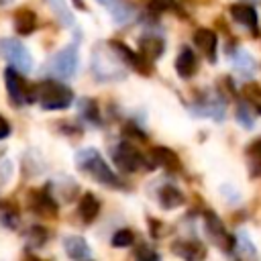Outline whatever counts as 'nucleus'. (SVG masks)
I'll return each instance as SVG.
<instances>
[{
	"label": "nucleus",
	"mask_w": 261,
	"mask_h": 261,
	"mask_svg": "<svg viewBox=\"0 0 261 261\" xmlns=\"http://www.w3.org/2000/svg\"><path fill=\"white\" fill-rule=\"evenodd\" d=\"M35 100L45 110H63L73 102V92L55 80H45L35 86Z\"/></svg>",
	"instance_id": "obj_2"
},
{
	"label": "nucleus",
	"mask_w": 261,
	"mask_h": 261,
	"mask_svg": "<svg viewBox=\"0 0 261 261\" xmlns=\"http://www.w3.org/2000/svg\"><path fill=\"white\" fill-rule=\"evenodd\" d=\"M73 4H75L77 8H82V10H86V4H84V0H73Z\"/></svg>",
	"instance_id": "obj_31"
},
{
	"label": "nucleus",
	"mask_w": 261,
	"mask_h": 261,
	"mask_svg": "<svg viewBox=\"0 0 261 261\" xmlns=\"http://www.w3.org/2000/svg\"><path fill=\"white\" fill-rule=\"evenodd\" d=\"M75 165L88 177H92L98 184H104V186H110V188H124V184L120 181V177L108 167V163L104 161V157L100 155V151L94 149V147L80 149L75 153Z\"/></svg>",
	"instance_id": "obj_1"
},
{
	"label": "nucleus",
	"mask_w": 261,
	"mask_h": 261,
	"mask_svg": "<svg viewBox=\"0 0 261 261\" xmlns=\"http://www.w3.org/2000/svg\"><path fill=\"white\" fill-rule=\"evenodd\" d=\"M29 208L41 216L55 218L57 216V200L53 198L51 186L47 184L43 190H33L29 192Z\"/></svg>",
	"instance_id": "obj_8"
},
{
	"label": "nucleus",
	"mask_w": 261,
	"mask_h": 261,
	"mask_svg": "<svg viewBox=\"0 0 261 261\" xmlns=\"http://www.w3.org/2000/svg\"><path fill=\"white\" fill-rule=\"evenodd\" d=\"M171 251L184 261H202L206 259V247L200 241H175Z\"/></svg>",
	"instance_id": "obj_10"
},
{
	"label": "nucleus",
	"mask_w": 261,
	"mask_h": 261,
	"mask_svg": "<svg viewBox=\"0 0 261 261\" xmlns=\"http://www.w3.org/2000/svg\"><path fill=\"white\" fill-rule=\"evenodd\" d=\"M102 2H108V0H102Z\"/></svg>",
	"instance_id": "obj_33"
},
{
	"label": "nucleus",
	"mask_w": 261,
	"mask_h": 261,
	"mask_svg": "<svg viewBox=\"0 0 261 261\" xmlns=\"http://www.w3.org/2000/svg\"><path fill=\"white\" fill-rule=\"evenodd\" d=\"M77 210H80V216L84 218V222H92V220L98 216V212H100V202L96 200L94 194L88 192V194H84V196L80 198Z\"/></svg>",
	"instance_id": "obj_18"
},
{
	"label": "nucleus",
	"mask_w": 261,
	"mask_h": 261,
	"mask_svg": "<svg viewBox=\"0 0 261 261\" xmlns=\"http://www.w3.org/2000/svg\"><path fill=\"white\" fill-rule=\"evenodd\" d=\"M77 69V43H69L61 51H57L49 63L45 65V71L49 75H55L59 80H71Z\"/></svg>",
	"instance_id": "obj_3"
},
{
	"label": "nucleus",
	"mask_w": 261,
	"mask_h": 261,
	"mask_svg": "<svg viewBox=\"0 0 261 261\" xmlns=\"http://www.w3.org/2000/svg\"><path fill=\"white\" fill-rule=\"evenodd\" d=\"M80 116L90 122L92 126H100L102 120H100V110H98V102L94 98H82L80 100Z\"/></svg>",
	"instance_id": "obj_20"
},
{
	"label": "nucleus",
	"mask_w": 261,
	"mask_h": 261,
	"mask_svg": "<svg viewBox=\"0 0 261 261\" xmlns=\"http://www.w3.org/2000/svg\"><path fill=\"white\" fill-rule=\"evenodd\" d=\"M108 47L120 57V61L128 63V65H130L133 69H137L141 75H151V65L147 63V57L135 53L133 49H128V47H126L124 43H120V41H110Z\"/></svg>",
	"instance_id": "obj_9"
},
{
	"label": "nucleus",
	"mask_w": 261,
	"mask_h": 261,
	"mask_svg": "<svg viewBox=\"0 0 261 261\" xmlns=\"http://www.w3.org/2000/svg\"><path fill=\"white\" fill-rule=\"evenodd\" d=\"M230 14H232V18L237 22H241V24L249 27L253 33H257V12H255L253 6H249V4H234V6H230Z\"/></svg>",
	"instance_id": "obj_16"
},
{
	"label": "nucleus",
	"mask_w": 261,
	"mask_h": 261,
	"mask_svg": "<svg viewBox=\"0 0 261 261\" xmlns=\"http://www.w3.org/2000/svg\"><path fill=\"white\" fill-rule=\"evenodd\" d=\"M135 261H161L159 259V255L155 253V251H151V249H141L139 253H137V259Z\"/></svg>",
	"instance_id": "obj_28"
},
{
	"label": "nucleus",
	"mask_w": 261,
	"mask_h": 261,
	"mask_svg": "<svg viewBox=\"0 0 261 261\" xmlns=\"http://www.w3.org/2000/svg\"><path fill=\"white\" fill-rule=\"evenodd\" d=\"M20 261H43V259H41V257H37V255H33V253H27Z\"/></svg>",
	"instance_id": "obj_30"
},
{
	"label": "nucleus",
	"mask_w": 261,
	"mask_h": 261,
	"mask_svg": "<svg viewBox=\"0 0 261 261\" xmlns=\"http://www.w3.org/2000/svg\"><path fill=\"white\" fill-rule=\"evenodd\" d=\"M4 82H6V90H8V96L14 104L18 106H24V104H31L35 102V86H29L24 82V77L20 75L18 69L14 67H8L4 71Z\"/></svg>",
	"instance_id": "obj_4"
},
{
	"label": "nucleus",
	"mask_w": 261,
	"mask_h": 261,
	"mask_svg": "<svg viewBox=\"0 0 261 261\" xmlns=\"http://www.w3.org/2000/svg\"><path fill=\"white\" fill-rule=\"evenodd\" d=\"M47 239H49V232L43 226H39V224H35L29 230V241L33 243V247H43L47 243Z\"/></svg>",
	"instance_id": "obj_26"
},
{
	"label": "nucleus",
	"mask_w": 261,
	"mask_h": 261,
	"mask_svg": "<svg viewBox=\"0 0 261 261\" xmlns=\"http://www.w3.org/2000/svg\"><path fill=\"white\" fill-rule=\"evenodd\" d=\"M149 159H151L153 167L159 165V167H163L167 171H179V167H181L179 157L171 149H167V147H153Z\"/></svg>",
	"instance_id": "obj_11"
},
{
	"label": "nucleus",
	"mask_w": 261,
	"mask_h": 261,
	"mask_svg": "<svg viewBox=\"0 0 261 261\" xmlns=\"http://www.w3.org/2000/svg\"><path fill=\"white\" fill-rule=\"evenodd\" d=\"M204 226H206V232H208L210 241H212L218 249H222V251H232V247H234V237H230V234L226 232L224 224L218 220V216H216L214 212H210V210L204 212Z\"/></svg>",
	"instance_id": "obj_7"
},
{
	"label": "nucleus",
	"mask_w": 261,
	"mask_h": 261,
	"mask_svg": "<svg viewBox=\"0 0 261 261\" xmlns=\"http://www.w3.org/2000/svg\"><path fill=\"white\" fill-rule=\"evenodd\" d=\"M110 10H112L114 18H116L120 24H122V22H124V20H126L130 14H133V6H128L126 2H116V4H114Z\"/></svg>",
	"instance_id": "obj_27"
},
{
	"label": "nucleus",
	"mask_w": 261,
	"mask_h": 261,
	"mask_svg": "<svg viewBox=\"0 0 261 261\" xmlns=\"http://www.w3.org/2000/svg\"><path fill=\"white\" fill-rule=\"evenodd\" d=\"M194 43H196V47L208 57V61H214V59H216L218 39H216L214 31H210V29H196V33H194Z\"/></svg>",
	"instance_id": "obj_12"
},
{
	"label": "nucleus",
	"mask_w": 261,
	"mask_h": 261,
	"mask_svg": "<svg viewBox=\"0 0 261 261\" xmlns=\"http://www.w3.org/2000/svg\"><path fill=\"white\" fill-rule=\"evenodd\" d=\"M0 220L2 224H6L8 228H14L18 224V208L8 202V200H2L0 202Z\"/></svg>",
	"instance_id": "obj_22"
},
{
	"label": "nucleus",
	"mask_w": 261,
	"mask_h": 261,
	"mask_svg": "<svg viewBox=\"0 0 261 261\" xmlns=\"http://www.w3.org/2000/svg\"><path fill=\"white\" fill-rule=\"evenodd\" d=\"M247 157H249V163H251V173L261 175V139L253 141L247 147Z\"/></svg>",
	"instance_id": "obj_23"
},
{
	"label": "nucleus",
	"mask_w": 261,
	"mask_h": 261,
	"mask_svg": "<svg viewBox=\"0 0 261 261\" xmlns=\"http://www.w3.org/2000/svg\"><path fill=\"white\" fill-rule=\"evenodd\" d=\"M10 2H12V0H0V8L6 6V4H10Z\"/></svg>",
	"instance_id": "obj_32"
},
{
	"label": "nucleus",
	"mask_w": 261,
	"mask_h": 261,
	"mask_svg": "<svg viewBox=\"0 0 261 261\" xmlns=\"http://www.w3.org/2000/svg\"><path fill=\"white\" fill-rule=\"evenodd\" d=\"M63 249H65L67 257H71V259H86V257H90V247H88L86 239L77 237V234H67L63 239Z\"/></svg>",
	"instance_id": "obj_15"
},
{
	"label": "nucleus",
	"mask_w": 261,
	"mask_h": 261,
	"mask_svg": "<svg viewBox=\"0 0 261 261\" xmlns=\"http://www.w3.org/2000/svg\"><path fill=\"white\" fill-rule=\"evenodd\" d=\"M112 159H114V165L124 173H133L141 167H151V163H147V159L130 143H124V141L116 145Z\"/></svg>",
	"instance_id": "obj_6"
},
{
	"label": "nucleus",
	"mask_w": 261,
	"mask_h": 261,
	"mask_svg": "<svg viewBox=\"0 0 261 261\" xmlns=\"http://www.w3.org/2000/svg\"><path fill=\"white\" fill-rule=\"evenodd\" d=\"M0 55L20 73L31 71L33 67V57L29 53V49L14 39H0Z\"/></svg>",
	"instance_id": "obj_5"
},
{
	"label": "nucleus",
	"mask_w": 261,
	"mask_h": 261,
	"mask_svg": "<svg viewBox=\"0 0 261 261\" xmlns=\"http://www.w3.org/2000/svg\"><path fill=\"white\" fill-rule=\"evenodd\" d=\"M243 96H245V100L257 110V112H261V84H247L245 88H243Z\"/></svg>",
	"instance_id": "obj_24"
},
{
	"label": "nucleus",
	"mask_w": 261,
	"mask_h": 261,
	"mask_svg": "<svg viewBox=\"0 0 261 261\" xmlns=\"http://www.w3.org/2000/svg\"><path fill=\"white\" fill-rule=\"evenodd\" d=\"M196 67H198V61H196L194 51H192L190 47H184V49L179 51L177 59H175V71H177V75L184 77V80H186V77H192L194 71H196Z\"/></svg>",
	"instance_id": "obj_14"
},
{
	"label": "nucleus",
	"mask_w": 261,
	"mask_h": 261,
	"mask_svg": "<svg viewBox=\"0 0 261 261\" xmlns=\"http://www.w3.org/2000/svg\"><path fill=\"white\" fill-rule=\"evenodd\" d=\"M139 49H141V55H143V57H147V59H157V57L163 53L165 43H163V39H159V37H143V39L139 41Z\"/></svg>",
	"instance_id": "obj_19"
},
{
	"label": "nucleus",
	"mask_w": 261,
	"mask_h": 261,
	"mask_svg": "<svg viewBox=\"0 0 261 261\" xmlns=\"http://www.w3.org/2000/svg\"><path fill=\"white\" fill-rule=\"evenodd\" d=\"M133 241H135V234H133L130 228H120L110 239L112 247H128V245H133Z\"/></svg>",
	"instance_id": "obj_25"
},
{
	"label": "nucleus",
	"mask_w": 261,
	"mask_h": 261,
	"mask_svg": "<svg viewBox=\"0 0 261 261\" xmlns=\"http://www.w3.org/2000/svg\"><path fill=\"white\" fill-rule=\"evenodd\" d=\"M12 22H14V31H16L18 35L27 37V35H31V33L37 29V14H35L31 8L22 6V8H18V10L14 12Z\"/></svg>",
	"instance_id": "obj_13"
},
{
	"label": "nucleus",
	"mask_w": 261,
	"mask_h": 261,
	"mask_svg": "<svg viewBox=\"0 0 261 261\" xmlns=\"http://www.w3.org/2000/svg\"><path fill=\"white\" fill-rule=\"evenodd\" d=\"M157 198H159L161 208H165V210L177 208V206H181V204H184V200H186V198H184V194H181L177 188H173V186H163V188L159 190Z\"/></svg>",
	"instance_id": "obj_17"
},
{
	"label": "nucleus",
	"mask_w": 261,
	"mask_h": 261,
	"mask_svg": "<svg viewBox=\"0 0 261 261\" xmlns=\"http://www.w3.org/2000/svg\"><path fill=\"white\" fill-rule=\"evenodd\" d=\"M47 2H49V6L53 8L55 16H57V18L63 22V27H69V29H73V24H75V18H73L71 10L67 8L65 0H47Z\"/></svg>",
	"instance_id": "obj_21"
},
{
	"label": "nucleus",
	"mask_w": 261,
	"mask_h": 261,
	"mask_svg": "<svg viewBox=\"0 0 261 261\" xmlns=\"http://www.w3.org/2000/svg\"><path fill=\"white\" fill-rule=\"evenodd\" d=\"M10 135V124L6 122V118L4 116H0V141L2 139H6Z\"/></svg>",
	"instance_id": "obj_29"
}]
</instances>
